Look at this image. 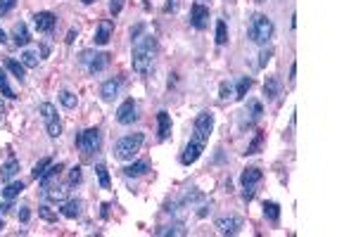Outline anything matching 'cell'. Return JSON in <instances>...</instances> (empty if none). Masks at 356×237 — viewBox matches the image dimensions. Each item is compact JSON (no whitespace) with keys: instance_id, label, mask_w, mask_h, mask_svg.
<instances>
[{"instance_id":"cell-16","label":"cell","mask_w":356,"mask_h":237,"mask_svg":"<svg viewBox=\"0 0 356 237\" xmlns=\"http://www.w3.org/2000/svg\"><path fill=\"white\" fill-rule=\"evenodd\" d=\"M12 38H15V43L17 46H27L29 40H31V34H29V28H27V24L24 22H19V24H15L12 26Z\"/></svg>"},{"instance_id":"cell-44","label":"cell","mask_w":356,"mask_h":237,"mask_svg":"<svg viewBox=\"0 0 356 237\" xmlns=\"http://www.w3.org/2000/svg\"><path fill=\"white\" fill-rule=\"evenodd\" d=\"M10 209H12V206H10V204H0V214H8Z\"/></svg>"},{"instance_id":"cell-1","label":"cell","mask_w":356,"mask_h":237,"mask_svg":"<svg viewBox=\"0 0 356 237\" xmlns=\"http://www.w3.org/2000/svg\"><path fill=\"white\" fill-rule=\"evenodd\" d=\"M211 130H214V114H211V112H202L200 116L195 118V128H192L190 142L185 145V150H183V154H181L183 166H190L200 159L202 152H204V147H207V142H209Z\"/></svg>"},{"instance_id":"cell-18","label":"cell","mask_w":356,"mask_h":237,"mask_svg":"<svg viewBox=\"0 0 356 237\" xmlns=\"http://www.w3.org/2000/svg\"><path fill=\"white\" fill-rule=\"evenodd\" d=\"M157 124H159V140H166V138L171 136V116H169V112H159L157 114Z\"/></svg>"},{"instance_id":"cell-24","label":"cell","mask_w":356,"mask_h":237,"mask_svg":"<svg viewBox=\"0 0 356 237\" xmlns=\"http://www.w3.org/2000/svg\"><path fill=\"white\" fill-rule=\"evenodd\" d=\"M43 190H46V197L50 202H60V204H62V202L67 200V188H50V185H48Z\"/></svg>"},{"instance_id":"cell-28","label":"cell","mask_w":356,"mask_h":237,"mask_svg":"<svg viewBox=\"0 0 356 237\" xmlns=\"http://www.w3.org/2000/svg\"><path fill=\"white\" fill-rule=\"evenodd\" d=\"M252 88V78H247V76H242L240 81H237V88H235V100H245L247 90Z\"/></svg>"},{"instance_id":"cell-31","label":"cell","mask_w":356,"mask_h":237,"mask_svg":"<svg viewBox=\"0 0 356 237\" xmlns=\"http://www.w3.org/2000/svg\"><path fill=\"white\" fill-rule=\"evenodd\" d=\"M22 64L29 66V69L38 66V52H34V50H24V52H22Z\"/></svg>"},{"instance_id":"cell-21","label":"cell","mask_w":356,"mask_h":237,"mask_svg":"<svg viewBox=\"0 0 356 237\" xmlns=\"http://www.w3.org/2000/svg\"><path fill=\"white\" fill-rule=\"evenodd\" d=\"M5 69L15 74V76L19 78V83L27 78V66H24L22 62H17V60H12V57H8V60H5Z\"/></svg>"},{"instance_id":"cell-36","label":"cell","mask_w":356,"mask_h":237,"mask_svg":"<svg viewBox=\"0 0 356 237\" xmlns=\"http://www.w3.org/2000/svg\"><path fill=\"white\" fill-rule=\"evenodd\" d=\"M271 57H273V50H271V48H266V50H261V55H259V66L264 69L266 64L271 62Z\"/></svg>"},{"instance_id":"cell-39","label":"cell","mask_w":356,"mask_h":237,"mask_svg":"<svg viewBox=\"0 0 356 237\" xmlns=\"http://www.w3.org/2000/svg\"><path fill=\"white\" fill-rule=\"evenodd\" d=\"M121 8H124V0H110V12L114 14V17L121 12Z\"/></svg>"},{"instance_id":"cell-32","label":"cell","mask_w":356,"mask_h":237,"mask_svg":"<svg viewBox=\"0 0 356 237\" xmlns=\"http://www.w3.org/2000/svg\"><path fill=\"white\" fill-rule=\"evenodd\" d=\"M60 102H62L67 110H74V107H76V95L69 90H62L60 92Z\"/></svg>"},{"instance_id":"cell-2","label":"cell","mask_w":356,"mask_h":237,"mask_svg":"<svg viewBox=\"0 0 356 237\" xmlns=\"http://www.w3.org/2000/svg\"><path fill=\"white\" fill-rule=\"evenodd\" d=\"M155 55H157V40L152 34H145V36H140L136 40V46H133V57H131V62H133V72L140 74V76H145L150 72V66L155 62Z\"/></svg>"},{"instance_id":"cell-10","label":"cell","mask_w":356,"mask_h":237,"mask_svg":"<svg viewBox=\"0 0 356 237\" xmlns=\"http://www.w3.org/2000/svg\"><path fill=\"white\" fill-rule=\"evenodd\" d=\"M190 24L197 28V31L207 28V24H209V8L202 5V2H195L190 8Z\"/></svg>"},{"instance_id":"cell-4","label":"cell","mask_w":356,"mask_h":237,"mask_svg":"<svg viewBox=\"0 0 356 237\" xmlns=\"http://www.w3.org/2000/svg\"><path fill=\"white\" fill-rule=\"evenodd\" d=\"M143 140H145V136L143 133H133V136H126L121 138L117 145H114V154H117V159H133V156L138 154V150H140V145H143Z\"/></svg>"},{"instance_id":"cell-38","label":"cell","mask_w":356,"mask_h":237,"mask_svg":"<svg viewBox=\"0 0 356 237\" xmlns=\"http://www.w3.org/2000/svg\"><path fill=\"white\" fill-rule=\"evenodd\" d=\"M38 214H41V218L50 220V223H55V220H57V216L50 209H48V206H38Z\"/></svg>"},{"instance_id":"cell-13","label":"cell","mask_w":356,"mask_h":237,"mask_svg":"<svg viewBox=\"0 0 356 237\" xmlns=\"http://www.w3.org/2000/svg\"><path fill=\"white\" fill-rule=\"evenodd\" d=\"M34 24H36V28L41 34H50L57 24V17L53 12H38L36 17H34Z\"/></svg>"},{"instance_id":"cell-5","label":"cell","mask_w":356,"mask_h":237,"mask_svg":"<svg viewBox=\"0 0 356 237\" xmlns=\"http://www.w3.org/2000/svg\"><path fill=\"white\" fill-rule=\"evenodd\" d=\"M79 62H81L91 74H100L110 66L112 55L110 52H93V50H86V52H81Z\"/></svg>"},{"instance_id":"cell-41","label":"cell","mask_w":356,"mask_h":237,"mask_svg":"<svg viewBox=\"0 0 356 237\" xmlns=\"http://www.w3.org/2000/svg\"><path fill=\"white\" fill-rule=\"evenodd\" d=\"M29 216H31V211H29V206H22V209H19V220H22V223H27V220H29Z\"/></svg>"},{"instance_id":"cell-20","label":"cell","mask_w":356,"mask_h":237,"mask_svg":"<svg viewBox=\"0 0 356 237\" xmlns=\"http://www.w3.org/2000/svg\"><path fill=\"white\" fill-rule=\"evenodd\" d=\"M150 171V164L147 162H136V164H131L124 168V176L126 178H140V176H145Z\"/></svg>"},{"instance_id":"cell-45","label":"cell","mask_w":356,"mask_h":237,"mask_svg":"<svg viewBox=\"0 0 356 237\" xmlns=\"http://www.w3.org/2000/svg\"><path fill=\"white\" fill-rule=\"evenodd\" d=\"M5 40H8V34H5V31H3V28H0V46H3V43H5Z\"/></svg>"},{"instance_id":"cell-37","label":"cell","mask_w":356,"mask_h":237,"mask_svg":"<svg viewBox=\"0 0 356 237\" xmlns=\"http://www.w3.org/2000/svg\"><path fill=\"white\" fill-rule=\"evenodd\" d=\"M15 5H17V0H0V17H5Z\"/></svg>"},{"instance_id":"cell-19","label":"cell","mask_w":356,"mask_h":237,"mask_svg":"<svg viewBox=\"0 0 356 237\" xmlns=\"http://www.w3.org/2000/svg\"><path fill=\"white\" fill-rule=\"evenodd\" d=\"M19 171V162H17V156H10L8 162L3 164V168H0V178L8 182V180H12L15 178V174Z\"/></svg>"},{"instance_id":"cell-14","label":"cell","mask_w":356,"mask_h":237,"mask_svg":"<svg viewBox=\"0 0 356 237\" xmlns=\"http://www.w3.org/2000/svg\"><path fill=\"white\" fill-rule=\"evenodd\" d=\"M119 88H121V81H119V78H110V81H105L100 86V98L105 102H112L119 95Z\"/></svg>"},{"instance_id":"cell-17","label":"cell","mask_w":356,"mask_h":237,"mask_svg":"<svg viewBox=\"0 0 356 237\" xmlns=\"http://www.w3.org/2000/svg\"><path fill=\"white\" fill-rule=\"evenodd\" d=\"M280 88H283V83H280V78L278 76H268L264 83V92L268 100H275L278 95H280Z\"/></svg>"},{"instance_id":"cell-33","label":"cell","mask_w":356,"mask_h":237,"mask_svg":"<svg viewBox=\"0 0 356 237\" xmlns=\"http://www.w3.org/2000/svg\"><path fill=\"white\" fill-rule=\"evenodd\" d=\"M261 142H264V133L259 130V133H256V138L252 140V145H247V152H245V154H256V152L261 150Z\"/></svg>"},{"instance_id":"cell-9","label":"cell","mask_w":356,"mask_h":237,"mask_svg":"<svg viewBox=\"0 0 356 237\" xmlns=\"http://www.w3.org/2000/svg\"><path fill=\"white\" fill-rule=\"evenodd\" d=\"M136 118H138L136 100H133V98H128V100H124L121 104H119V110H117V121L121 124V126H131V124H133Z\"/></svg>"},{"instance_id":"cell-29","label":"cell","mask_w":356,"mask_h":237,"mask_svg":"<svg viewBox=\"0 0 356 237\" xmlns=\"http://www.w3.org/2000/svg\"><path fill=\"white\" fill-rule=\"evenodd\" d=\"M216 43H219V46H226V43H228V26H226L223 19L216 22Z\"/></svg>"},{"instance_id":"cell-22","label":"cell","mask_w":356,"mask_h":237,"mask_svg":"<svg viewBox=\"0 0 356 237\" xmlns=\"http://www.w3.org/2000/svg\"><path fill=\"white\" fill-rule=\"evenodd\" d=\"M62 168H64V164H50L46 168V174L38 178V180H41V185H43V188H48V185H50V180H53V178H57Z\"/></svg>"},{"instance_id":"cell-30","label":"cell","mask_w":356,"mask_h":237,"mask_svg":"<svg viewBox=\"0 0 356 237\" xmlns=\"http://www.w3.org/2000/svg\"><path fill=\"white\" fill-rule=\"evenodd\" d=\"M50 164H53V159H50V156H43V159H41V162L34 166V171H31V178H36V180H38L41 176L46 174V168H48Z\"/></svg>"},{"instance_id":"cell-40","label":"cell","mask_w":356,"mask_h":237,"mask_svg":"<svg viewBox=\"0 0 356 237\" xmlns=\"http://www.w3.org/2000/svg\"><path fill=\"white\" fill-rule=\"evenodd\" d=\"M69 182H81V166H74L69 174Z\"/></svg>"},{"instance_id":"cell-6","label":"cell","mask_w":356,"mask_h":237,"mask_svg":"<svg viewBox=\"0 0 356 237\" xmlns=\"http://www.w3.org/2000/svg\"><path fill=\"white\" fill-rule=\"evenodd\" d=\"M38 114L43 116L46 121V130L50 138H60L62 136V124H60V118H57V110L53 102H41V107H38Z\"/></svg>"},{"instance_id":"cell-12","label":"cell","mask_w":356,"mask_h":237,"mask_svg":"<svg viewBox=\"0 0 356 237\" xmlns=\"http://www.w3.org/2000/svg\"><path fill=\"white\" fill-rule=\"evenodd\" d=\"M112 34H114V22L112 19H102L100 24H98V31H95V46H107L110 43Z\"/></svg>"},{"instance_id":"cell-23","label":"cell","mask_w":356,"mask_h":237,"mask_svg":"<svg viewBox=\"0 0 356 237\" xmlns=\"http://www.w3.org/2000/svg\"><path fill=\"white\" fill-rule=\"evenodd\" d=\"M22 192H24V182L22 180L8 182V185H5V190H3V197H5V200H15V197H19Z\"/></svg>"},{"instance_id":"cell-8","label":"cell","mask_w":356,"mask_h":237,"mask_svg":"<svg viewBox=\"0 0 356 237\" xmlns=\"http://www.w3.org/2000/svg\"><path fill=\"white\" fill-rule=\"evenodd\" d=\"M261 178H264V174H261L259 168H254V166L242 171V176H240V185H242V190H245V192H242V197H245L247 202L254 197V188L259 185V180H261Z\"/></svg>"},{"instance_id":"cell-48","label":"cell","mask_w":356,"mask_h":237,"mask_svg":"<svg viewBox=\"0 0 356 237\" xmlns=\"http://www.w3.org/2000/svg\"><path fill=\"white\" fill-rule=\"evenodd\" d=\"M3 228H5V220L0 218V232H3Z\"/></svg>"},{"instance_id":"cell-11","label":"cell","mask_w":356,"mask_h":237,"mask_svg":"<svg viewBox=\"0 0 356 237\" xmlns=\"http://www.w3.org/2000/svg\"><path fill=\"white\" fill-rule=\"evenodd\" d=\"M216 228H219L221 235H237L242 230V220L237 216H223V218L216 220Z\"/></svg>"},{"instance_id":"cell-25","label":"cell","mask_w":356,"mask_h":237,"mask_svg":"<svg viewBox=\"0 0 356 237\" xmlns=\"http://www.w3.org/2000/svg\"><path fill=\"white\" fill-rule=\"evenodd\" d=\"M264 216L271 223H278V218H280V206L275 204V202H264Z\"/></svg>"},{"instance_id":"cell-7","label":"cell","mask_w":356,"mask_h":237,"mask_svg":"<svg viewBox=\"0 0 356 237\" xmlns=\"http://www.w3.org/2000/svg\"><path fill=\"white\" fill-rule=\"evenodd\" d=\"M76 147L81 150L83 154H91L100 147V130L98 128H86L83 133L76 136Z\"/></svg>"},{"instance_id":"cell-42","label":"cell","mask_w":356,"mask_h":237,"mask_svg":"<svg viewBox=\"0 0 356 237\" xmlns=\"http://www.w3.org/2000/svg\"><path fill=\"white\" fill-rule=\"evenodd\" d=\"M294 78H297V64L292 62V66H290V83H294Z\"/></svg>"},{"instance_id":"cell-35","label":"cell","mask_w":356,"mask_h":237,"mask_svg":"<svg viewBox=\"0 0 356 237\" xmlns=\"http://www.w3.org/2000/svg\"><path fill=\"white\" fill-rule=\"evenodd\" d=\"M230 95H233V88H230L228 81H223V83L219 86V98H221V100H228Z\"/></svg>"},{"instance_id":"cell-3","label":"cell","mask_w":356,"mask_h":237,"mask_svg":"<svg viewBox=\"0 0 356 237\" xmlns=\"http://www.w3.org/2000/svg\"><path fill=\"white\" fill-rule=\"evenodd\" d=\"M249 38L256 46H266L273 38V22L266 14H254L252 22H249Z\"/></svg>"},{"instance_id":"cell-47","label":"cell","mask_w":356,"mask_h":237,"mask_svg":"<svg viewBox=\"0 0 356 237\" xmlns=\"http://www.w3.org/2000/svg\"><path fill=\"white\" fill-rule=\"evenodd\" d=\"M3 112H5V104H3V100H0V116H3Z\"/></svg>"},{"instance_id":"cell-27","label":"cell","mask_w":356,"mask_h":237,"mask_svg":"<svg viewBox=\"0 0 356 237\" xmlns=\"http://www.w3.org/2000/svg\"><path fill=\"white\" fill-rule=\"evenodd\" d=\"M95 174H98V180H100L102 188H105V190H110L112 180H110V171H107V166H105V164H98V166H95Z\"/></svg>"},{"instance_id":"cell-43","label":"cell","mask_w":356,"mask_h":237,"mask_svg":"<svg viewBox=\"0 0 356 237\" xmlns=\"http://www.w3.org/2000/svg\"><path fill=\"white\" fill-rule=\"evenodd\" d=\"M176 5H178L176 0H169V2H166V8H164V12H171V10H176Z\"/></svg>"},{"instance_id":"cell-46","label":"cell","mask_w":356,"mask_h":237,"mask_svg":"<svg viewBox=\"0 0 356 237\" xmlns=\"http://www.w3.org/2000/svg\"><path fill=\"white\" fill-rule=\"evenodd\" d=\"M74 36H76V31L72 28V31H69V36H67V43H72V40H74Z\"/></svg>"},{"instance_id":"cell-15","label":"cell","mask_w":356,"mask_h":237,"mask_svg":"<svg viewBox=\"0 0 356 237\" xmlns=\"http://www.w3.org/2000/svg\"><path fill=\"white\" fill-rule=\"evenodd\" d=\"M60 214L64 218H76L81 216V200H64L60 206Z\"/></svg>"},{"instance_id":"cell-34","label":"cell","mask_w":356,"mask_h":237,"mask_svg":"<svg viewBox=\"0 0 356 237\" xmlns=\"http://www.w3.org/2000/svg\"><path fill=\"white\" fill-rule=\"evenodd\" d=\"M157 235H185V230H183L181 223H176V226H169V228L157 230Z\"/></svg>"},{"instance_id":"cell-26","label":"cell","mask_w":356,"mask_h":237,"mask_svg":"<svg viewBox=\"0 0 356 237\" xmlns=\"http://www.w3.org/2000/svg\"><path fill=\"white\" fill-rule=\"evenodd\" d=\"M0 92L5 95V98H10V100H15L17 95H15V90H12V86H10L8 81V74H5V69H0Z\"/></svg>"},{"instance_id":"cell-49","label":"cell","mask_w":356,"mask_h":237,"mask_svg":"<svg viewBox=\"0 0 356 237\" xmlns=\"http://www.w3.org/2000/svg\"><path fill=\"white\" fill-rule=\"evenodd\" d=\"M81 2H83V5H91V2H93V0H81Z\"/></svg>"}]
</instances>
